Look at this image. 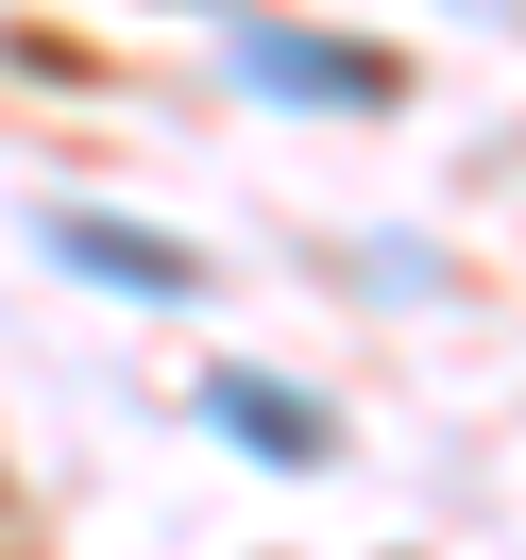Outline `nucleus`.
Segmentation results:
<instances>
[{
  "label": "nucleus",
  "instance_id": "obj_1",
  "mask_svg": "<svg viewBox=\"0 0 526 560\" xmlns=\"http://www.w3.org/2000/svg\"><path fill=\"white\" fill-rule=\"evenodd\" d=\"M51 255H69V272H103L119 306H187V289H204V255L153 238V221H119V205H51Z\"/></svg>",
  "mask_w": 526,
  "mask_h": 560
},
{
  "label": "nucleus",
  "instance_id": "obj_2",
  "mask_svg": "<svg viewBox=\"0 0 526 560\" xmlns=\"http://www.w3.org/2000/svg\"><path fill=\"white\" fill-rule=\"evenodd\" d=\"M238 85H272V103H390L374 51H323V35H289V18H238Z\"/></svg>",
  "mask_w": 526,
  "mask_h": 560
},
{
  "label": "nucleus",
  "instance_id": "obj_3",
  "mask_svg": "<svg viewBox=\"0 0 526 560\" xmlns=\"http://www.w3.org/2000/svg\"><path fill=\"white\" fill-rule=\"evenodd\" d=\"M204 408H221V442H255V458H323V442H340L289 374H204Z\"/></svg>",
  "mask_w": 526,
  "mask_h": 560
}]
</instances>
